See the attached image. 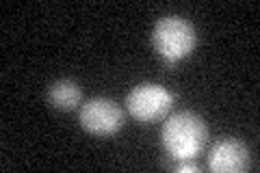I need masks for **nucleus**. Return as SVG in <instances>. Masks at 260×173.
I'll return each instance as SVG.
<instances>
[{
  "label": "nucleus",
  "instance_id": "obj_6",
  "mask_svg": "<svg viewBox=\"0 0 260 173\" xmlns=\"http://www.w3.org/2000/svg\"><path fill=\"white\" fill-rule=\"evenodd\" d=\"M83 102V89H80L78 82L70 80V78H61L54 80L50 87H48V104L52 109L59 111H72Z\"/></svg>",
  "mask_w": 260,
  "mask_h": 173
},
{
  "label": "nucleus",
  "instance_id": "obj_7",
  "mask_svg": "<svg viewBox=\"0 0 260 173\" xmlns=\"http://www.w3.org/2000/svg\"><path fill=\"white\" fill-rule=\"evenodd\" d=\"M174 169L176 171H200V167H198V164H195L193 160H178L176 164H174Z\"/></svg>",
  "mask_w": 260,
  "mask_h": 173
},
{
  "label": "nucleus",
  "instance_id": "obj_2",
  "mask_svg": "<svg viewBox=\"0 0 260 173\" xmlns=\"http://www.w3.org/2000/svg\"><path fill=\"white\" fill-rule=\"evenodd\" d=\"M152 41L162 59L167 63H176L193 52L198 44V30L182 15H162L154 24Z\"/></svg>",
  "mask_w": 260,
  "mask_h": 173
},
{
  "label": "nucleus",
  "instance_id": "obj_3",
  "mask_svg": "<svg viewBox=\"0 0 260 173\" xmlns=\"http://www.w3.org/2000/svg\"><path fill=\"white\" fill-rule=\"evenodd\" d=\"M126 106L137 121H156L172 111L174 93L156 82H141L128 93Z\"/></svg>",
  "mask_w": 260,
  "mask_h": 173
},
{
  "label": "nucleus",
  "instance_id": "obj_5",
  "mask_svg": "<svg viewBox=\"0 0 260 173\" xmlns=\"http://www.w3.org/2000/svg\"><path fill=\"white\" fill-rule=\"evenodd\" d=\"M249 164V150L241 139L225 136L213 145L208 154V169L215 173H241Z\"/></svg>",
  "mask_w": 260,
  "mask_h": 173
},
{
  "label": "nucleus",
  "instance_id": "obj_4",
  "mask_svg": "<svg viewBox=\"0 0 260 173\" xmlns=\"http://www.w3.org/2000/svg\"><path fill=\"white\" fill-rule=\"evenodd\" d=\"M78 119L87 132L109 136L124 126V111L119 109L117 102L109 100V97H91L80 106Z\"/></svg>",
  "mask_w": 260,
  "mask_h": 173
},
{
  "label": "nucleus",
  "instance_id": "obj_1",
  "mask_svg": "<svg viewBox=\"0 0 260 173\" xmlns=\"http://www.w3.org/2000/svg\"><path fill=\"white\" fill-rule=\"evenodd\" d=\"M162 145L176 160H193L208 141V128L204 119L193 111L169 115L162 126Z\"/></svg>",
  "mask_w": 260,
  "mask_h": 173
}]
</instances>
